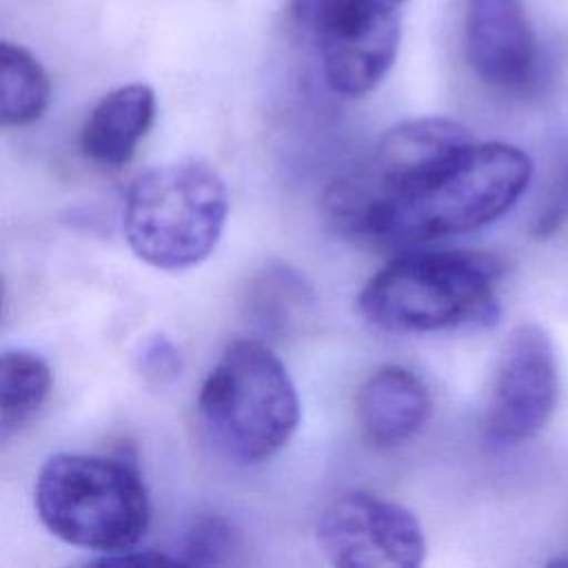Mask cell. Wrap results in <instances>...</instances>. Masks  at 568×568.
I'll list each match as a JSON object with an SVG mask.
<instances>
[{
  "instance_id": "1",
  "label": "cell",
  "mask_w": 568,
  "mask_h": 568,
  "mask_svg": "<svg viewBox=\"0 0 568 568\" xmlns=\"http://www.w3.org/2000/svg\"><path fill=\"white\" fill-rule=\"evenodd\" d=\"M530 158L504 142H475L415 191L379 204L359 237L417 246L475 231L504 215L530 182Z\"/></svg>"
},
{
  "instance_id": "2",
  "label": "cell",
  "mask_w": 568,
  "mask_h": 568,
  "mask_svg": "<svg viewBox=\"0 0 568 568\" xmlns=\"http://www.w3.org/2000/svg\"><path fill=\"white\" fill-rule=\"evenodd\" d=\"M197 413L220 453L237 464H260L293 437L300 399L280 357L264 342L242 337L231 342L209 371Z\"/></svg>"
},
{
  "instance_id": "3",
  "label": "cell",
  "mask_w": 568,
  "mask_h": 568,
  "mask_svg": "<svg viewBox=\"0 0 568 568\" xmlns=\"http://www.w3.org/2000/svg\"><path fill=\"white\" fill-rule=\"evenodd\" d=\"M499 264L470 251H417L388 262L362 288L359 313L390 333H430L497 315Z\"/></svg>"
},
{
  "instance_id": "4",
  "label": "cell",
  "mask_w": 568,
  "mask_h": 568,
  "mask_svg": "<svg viewBox=\"0 0 568 568\" xmlns=\"http://www.w3.org/2000/svg\"><path fill=\"white\" fill-rule=\"evenodd\" d=\"M33 495L53 537L102 555L135 548L151 521L142 475L120 457L53 455L40 468Z\"/></svg>"
},
{
  "instance_id": "5",
  "label": "cell",
  "mask_w": 568,
  "mask_h": 568,
  "mask_svg": "<svg viewBox=\"0 0 568 568\" xmlns=\"http://www.w3.org/2000/svg\"><path fill=\"white\" fill-rule=\"evenodd\" d=\"M229 215L222 175L202 160H173L140 173L129 186L122 229L131 251L162 271L204 262Z\"/></svg>"
},
{
  "instance_id": "6",
  "label": "cell",
  "mask_w": 568,
  "mask_h": 568,
  "mask_svg": "<svg viewBox=\"0 0 568 568\" xmlns=\"http://www.w3.org/2000/svg\"><path fill=\"white\" fill-rule=\"evenodd\" d=\"M559 395L557 355L550 335L537 324L513 328L501 344L484 433L495 448L535 437L550 419Z\"/></svg>"
},
{
  "instance_id": "7",
  "label": "cell",
  "mask_w": 568,
  "mask_h": 568,
  "mask_svg": "<svg viewBox=\"0 0 568 568\" xmlns=\"http://www.w3.org/2000/svg\"><path fill=\"white\" fill-rule=\"evenodd\" d=\"M317 544L331 564L344 568H415L426 541L417 517L402 504L346 490L317 519Z\"/></svg>"
},
{
  "instance_id": "8",
  "label": "cell",
  "mask_w": 568,
  "mask_h": 568,
  "mask_svg": "<svg viewBox=\"0 0 568 568\" xmlns=\"http://www.w3.org/2000/svg\"><path fill=\"white\" fill-rule=\"evenodd\" d=\"M326 84L346 98L373 91L390 71L399 38V9H353L313 29Z\"/></svg>"
},
{
  "instance_id": "9",
  "label": "cell",
  "mask_w": 568,
  "mask_h": 568,
  "mask_svg": "<svg viewBox=\"0 0 568 568\" xmlns=\"http://www.w3.org/2000/svg\"><path fill=\"white\" fill-rule=\"evenodd\" d=\"M466 60L488 87L517 91L537 67V38L521 0H466Z\"/></svg>"
},
{
  "instance_id": "10",
  "label": "cell",
  "mask_w": 568,
  "mask_h": 568,
  "mask_svg": "<svg viewBox=\"0 0 568 568\" xmlns=\"http://www.w3.org/2000/svg\"><path fill=\"white\" fill-rule=\"evenodd\" d=\"M355 413L373 446L395 448L422 433L430 419L433 399L428 386L413 371L386 364L362 382Z\"/></svg>"
},
{
  "instance_id": "11",
  "label": "cell",
  "mask_w": 568,
  "mask_h": 568,
  "mask_svg": "<svg viewBox=\"0 0 568 568\" xmlns=\"http://www.w3.org/2000/svg\"><path fill=\"white\" fill-rule=\"evenodd\" d=\"M155 118V93L149 84L131 82L106 93L84 120L80 149L102 169H120L135 153Z\"/></svg>"
},
{
  "instance_id": "12",
  "label": "cell",
  "mask_w": 568,
  "mask_h": 568,
  "mask_svg": "<svg viewBox=\"0 0 568 568\" xmlns=\"http://www.w3.org/2000/svg\"><path fill=\"white\" fill-rule=\"evenodd\" d=\"M53 375L31 351H7L0 362V428L2 437L18 433L44 406Z\"/></svg>"
},
{
  "instance_id": "13",
  "label": "cell",
  "mask_w": 568,
  "mask_h": 568,
  "mask_svg": "<svg viewBox=\"0 0 568 568\" xmlns=\"http://www.w3.org/2000/svg\"><path fill=\"white\" fill-rule=\"evenodd\" d=\"M51 84L42 64L20 44H0V120L4 126H27L49 106Z\"/></svg>"
},
{
  "instance_id": "14",
  "label": "cell",
  "mask_w": 568,
  "mask_h": 568,
  "mask_svg": "<svg viewBox=\"0 0 568 568\" xmlns=\"http://www.w3.org/2000/svg\"><path fill=\"white\" fill-rule=\"evenodd\" d=\"M311 291L288 266L266 268L248 288V315L266 333H284L306 313Z\"/></svg>"
},
{
  "instance_id": "15",
  "label": "cell",
  "mask_w": 568,
  "mask_h": 568,
  "mask_svg": "<svg viewBox=\"0 0 568 568\" xmlns=\"http://www.w3.org/2000/svg\"><path fill=\"white\" fill-rule=\"evenodd\" d=\"M237 535L220 515H202L193 519L178 546V564L220 566L233 559Z\"/></svg>"
},
{
  "instance_id": "16",
  "label": "cell",
  "mask_w": 568,
  "mask_h": 568,
  "mask_svg": "<svg viewBox=\"0 0 568 568\" xmlns=\"http://www.w3.org/2000/svg\"><path fill=\"white\" fill-rule=\"evenodd\" d=\"M568 224V149H564L550 171L544 195L530 220V233L546 240Z\"/></svg>"
},
{
  "instance_id": "17",
  "label": "cell",
  "mask_w": 568,
  "mask_h": 568,
  "mask_svg": "<svg viewBox=\"0 0 568 568\" xmlns=\"http://www.w3.org/2000/svg\"><path fill=\"white\" fill-rule=\"evenodd\" d=\"M138 368L151 384H169L182 371V357L171 339L164 335H153L142 344L138 355Z\"/></svg>"
},
{
  "instance_id": "18",
  "label": "cell",
  "mask_w": 568,
  "mask_h": 568,
  "mask_svg": "<svg viewBox=\"0 0 568 568\" xmlns=\"http://www.w3.org/2000/svg\"><path fill=\"white\" fill-rule=\"evenodd\" d=\"M406 0H291L293 18L313 31L331 16L353 9H399Z\"/></svg>"
}]
</instances>
